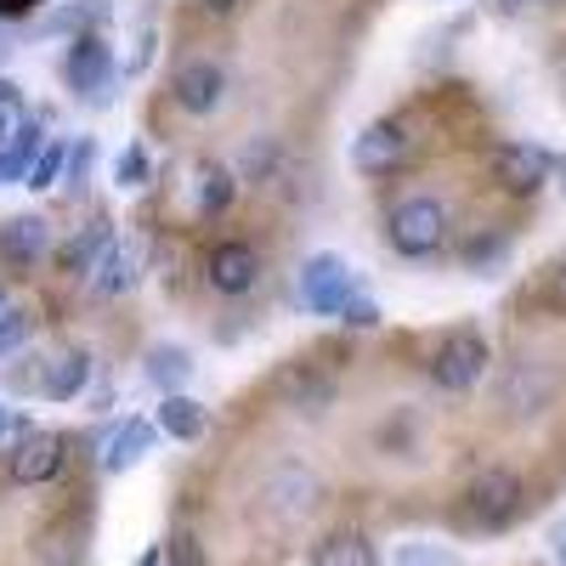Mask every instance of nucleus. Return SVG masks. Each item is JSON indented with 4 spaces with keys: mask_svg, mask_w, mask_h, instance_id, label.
I'll use <instances>...</instances> for the list:
<instances>
[{
    "mask_svg": "<svg viewBox=\"0 0 566 566\" xmlns=\"http://www.w3.org/2000/svg\"><path fill=\"white\" fill-rule=\"evenodd\" d=\"M386 244L408 261H424V255H437L448 244V205L431 199V193H408L391 205L386 216Z\"/></svg>",
    "mask_w": 566,
    "mask_h": 566,
    "instance_id": "nucleus-1",
    "label": "nucleus"
},
{
    "mask_svg": "<svg viewBox=\"0 0 566 566\" xmlns=\"http://www.w3.org/2000/svg\"><path fill=\"white\" fill-rule=\"evenodd\" d=\"M488 363H493V352H488L482 328H448V335L437 340V352H431V386L448 391V397H464V391L482 386Z\"/></svg>",
    "mask_w": 566,
    "mask_h": 566,
    "instance_id": "nucleus-2",
    "label": "nucleus"
},
{
    "mask_svg": "<svg viewBox=\"0 0 566 566\" xmlns=\"http://www.w3.org/2000/svg\"><path fill=\"white\" fill-rule=\"evenodd\" d=\"M459 510H464V522L476 533H504L515 515H522V482H515L510 470L488 464V470H476V476L464 482Z\"/></svg>",
    "mask_w": 566,
    "mask_h": 566,
    "instance_id": "nucleus-3",
    "label": "nucleus"
},
{
    "mask_svg": "<svg viewBox=\"0 0 566 566\" xmlns=\"http://www.w3.org/2000/svg\"><path fill=\"white\" fill-rule=\"evenodd\" d=\"M488 170H493V181H499V193L533 199V193H544V187H549L555 159L538 148V142H504V148H493Z\"/></svg>",
    "mask_w": 566,
    "mask_h": 566,
    "instance_id": "nucleus-4",
    "label": "nucleus"
},
{
    "mask_svg": "<svg viewBox=\"0 0 566 566\" xmlns=\"http://www.w3.org/2000/svg\"><path fill=\"white\" fill-rule=\"evenodd\" d=\"M301 301L317 312V317H346V306L357 301V277H352V266L340 261V255H312L306 266H301Z\"/></svg>",
    "mask_w": 566,
    "mask_h": 566,
    "instance_id": "nucleus-5",
    "label": "nucleus"
},
{
    "mask_svg": "<svg viewBox=\"0 0 566 566\" xmlns=\"http://www.w3.org/2000/svg\"><path fill=\"white\" fill-rule=\"evenodd\" d=\"M221 97H227V69L216 63V57H181L176 63V74H170V103L181 108V114H193V119H205V114H216L221 108Z\"/></svg>",
    "mask_w": 566,
    "mask_h": 566,
    "instance_id": "nucleus-6",
    "label": "nucleus"
},
{
    "mask_svg": "<svg viewBox=\"0 0 566 566\" xmlns=\"http://www.w3.org/2000/svg\"><path fill=\"white\" fill-rule=\"evenodd\" d=\"M261 499H266V510L277 515V522H301V515L323 499V482H317V470H312V464L283 459V464H272V470H266Z\"/></svg>",
    "mask_w": 566,
    "mask_h": 566,
    "instance_id": "nucleus-7",
    "label": "nucleus"
},
{
    "mask_svg": "<svg viewBox=\"0 0 566 566\" xmlns=\"http://www.w3.org/2000/svg\"><path fill=\"white\" fill-rule=\"evenodd\" d=\"M205 283H210L216 295H227V301L250 295L255 283H261V250L244 244V239H221V244H210V255H205Z\"/></svg>",
    "mask_w": 566,
    "mask_h": 566,
    "instance_id": "nucleus-8",
    "label": "nucleus"
},
{
    "mask_svg": "<svg viewBox=\"0 0 566 566\" xmlns=\"http://www.w3.org/2000/svg\"><path fill=\"white\" fill-rule=\"evenodd\" d=\"M408 159V125L402 119H374L352 142V170L357 176H391Z\"/></svg>",
    "mask_w": 566,
    "mask_h": 566,
    "instance_id": "nucleus-9",
    "label": "nucleus"
},
{
    "mask_svg": "<svg viewBox=\"0 0 566 566\" xmlns=\"http://www.w3.org/2000/svg\"><path fill=\"white\" fill-rule=\"evenodd\" d=\"M63 470V437L57 431H23L18 448L7 453V476L18 488H40Z\"/></svg>",
    "mask_w": 566,
    "mask_h": 566,
    "instance_id": "nucleus-10",
    "label": "nucleus"
},
{
    "mask_svg": "<svg viewBox=\"0 0 566 566\" xmlns=\"http://www.w3.org/2000/svg\"><path fill=\"white\" fill-rule=\"evenodd\" d=\"M63 80H69V91H80V97H103L108 80H114V45L97 40V34H80L69 45V57H63Z\"/></svg>",
    "mask_w": 566,
    "mask_h": 566,
    "instance_id": "nucleus-11",
    "label": "nucleus"
},
{
    "mask_svg": "<svg viewBox=\"0 0 566 566\" xmlns=\"http://www.w3.org/2000/svg\"><path fill=\"white\" fill-rule=\"evenodd\" d=\"M45 255H52V227H45V216H7L0 221V261L12 272H29Z\"/></svg>",
    "mask_w": 566,
    "mask_h": 566,
    "instance_id": "nucleus-12",
    "label": "nucleus"
},
{
    "mask_svg": "<svg viewBox=\"0 0 566 566\" xmlns=\"http://www.w3.org/2000/svg\"><path fill=\"white\" fill-rule=\"evenodd\" d=\"M136 283H142V250L125 244V239H114L103 250L97 272H91V295H97V301H119V295L136 290Z\"/></svg>",
    "mask_w": 566,
    "mask_h": 566,
    "instance_id": "nucleus-13",
    "label": "nucleus"
},
{
    "mask_svg": "<svg viewBox=\"0 0 566 566\" xmlns=\"http://www.w3.org/2000/svg\"><path fill=\"white\" fill-rule=\"evenodd\" d=\"M85 386H91V352L85 346L57 352L52 363H45V374H40V397L45 402H74Z\"/></svg>",
    "mask_w": 566,
    "mask_h": 566,
    "instance_id": "nucleus-14",
    "label": "nucleus"
},
{
    "mask_svg": "<svg viewBox=\"0 0 566 566\" xmlns=\"http://www.w3.org/2000/svg\"><path fill=\"white\" fill-rule=\"evenodd\" d=\"M114 244V221L108 216H91L74 239L63 244V255H57V266L69 272V277H91L97 272V261H103V250Z\"/></svg>",
    "mask_w": 566,
    "mask_h": 566,
    "instance_id": "nucleus-15",
    "label": "nucleus"
},
{
    "mask_svg": "<svg viewBox=\"0 0 566 566\" xmlns=\"http://www.w3.org/2000/svg\"><path fill=\"white\" fill-rule=\"evenodd\" d=\"M148 448H154V424L148 419H119V431L103 448V470L108 476H125V470H136L148 459Z\"/></svg>",
    "mask_w": 566,
    "mask_h": 566,
    "instance_id": "nucleus-16",
    "label": "nucleus"
},
{
    "mask_svg": "<svg viewBox=\"0 0 566 566\" xmlns=\"http://www.w3.org/2000/svg\"><path fill=\"white\" fill-rule=\"evenodd\" d=\"M312 566H380V555L357 527H335L328 538L312 544Z\"/></svg>",
    "mask_w": 566,
    "mask_h": 566,
    "instance_id": "nucleus-17",
    "label": "nucleus"
},
{
    "mask_svg": "<svg viewBox=\"0 0 566 566\" xmlns=\"http://www.w3.org/2000/svg\"><path fill=\"white\" fill-rule=\"evenodd\" d=\"M159 431L176 437V442H199L210 431V413H205V402L170 391V397H159Z\"/></svg>",
    "mask_w": 566,
    "mask_h": 566,
    "instance_id": "nucleus-18",
    "label": "nucleus"
},
{
    "mask_svg": "<svg viewBox=\"0 0 566 566\" xmlns=\"http://www.w3.org/2000/svg\"><path fill=\"white\" fill-rule=\"evenodd\" d=\"M232 199H239V176H232L227 165H216V159H205L199 176H193V205H199V216H227Z\"/></svg>",
    "mask_w": 566,
    "mask_h": 566,
    "instance_id": "nucleus-19",
    "label": "nucleus"
},
{
    "mask_svg": "<svg viewBox=\"0 0 566 566\" xmlns=\"http://www.w3.org/2000/svg\"><path fill=\"white\" fill-rule=\"evenodd\" d=\"M45 154V142H40V125L34 119H23V130L0 148V181H29V170H34V159Z\"/></svg>",
    "mask_w": 566,
    "mask_h": 566,
    "instance_id": "nucleus-20",
    "label": "nucleus"
},
{
    "mask_svg": "<svg viewBox=\"0 0 566 566\" xmlns=\"http://www.w3.org/2000/svg\"><path fill=\"white\" fill-rule=\"evenodd\" d=\"M277 391L290 397L301 413H323V408H328V380H317V374H312V368H301V363L277 374Z\"/></svg>",
    "mask_w": 566,
    "mask_h": 566,
    "instance_id": "nucleus-21",
    "label": "nucleus"
},
{
    "mask_svg": "<svg viewBox=\"0 0 566 566\" xmlns=\"http://www.w3.org/2000/svg\"><path fill=\"white\" fill-rule=\"evenodd\" d=\"M187 374H193V363H187L181 346H154V352H148V380H154L165 397L187 386Z\"/></svg>",
    "mask_w": 566,
    "mask_h": 566,
    "instance_id": "nucleus-22",
    "label": "nucleus"
},
{
    "mask_svg": "<svg viewBox=\"0 0 566 566\" xmlns=\"http://www.w3.org/2000/svg\"><path fill=\"white\" fill-rule=\"evenodd\" d=\"M29 340H34V312L29 306H7L0 312V363L18 357Z\"/></svg>",
    "mask_w": 566,
    "mask_h": 566,
    "instance_id": "nucleus-23",
    "label": "nucleus"
},
{
    "mask_svg": "<svg viewBox=\"0 0 566 566\" xmlns=\"http://www.w3.org/2000/svg\"><path fill=\"white\" fill-rule=\"evenodd\" d=\"M63 176H69V148H63V142H45V154L34 159V170H29L23 187H34V193H52Z\"/></svg>",
    "mask_w": 566,
    "mask_h": 566,
    "instance_id": "nucleus-24",
    "label": "nucleus"
},
{
    "mask_svg": "<svg viewBox=\"0 0 566 566\" xmlns=\"http://www.w3.org/2000/svg\"><path fill=\"white\" fill-rule=\"evenodd\" d=\"M391 566H464V560H459L448 544H431V538H408V544H397Z\"/></svg>",
    "mask_w": 566,
    "mask_h": 566,
    "instance_id": "nucleus-25",
    "label": "nucleus"
},
{
    "mask_svg": "<svg viewBox=\"0 0 566 566\" xmlns=\"http://www.w3.org/2000/svg\"><path fill=\"white\" fill-rule=\"evenodd\" d=\"M170 566H205V544L193 527H176L170 533Z\"/></svg>",
    "mask_w": 566,
    "mask_h": 566,
    "instance_id": "nucleus-26",
    "label": "nucleus"
},
{
    "mask_svg": "<svg viewBox=\"0 0 566 566\" xmlns=\"http://www.w3.org/2000/svg\"><path fill=\"white\" fill-rule=\"evenodd\" d=\"M114 176H119V187H142V176H148V154H142V148H125Z\"/></svg>",
    "mask_w": 566,
    "mask_h": 566,
    "instance_id": "nucleus-27",
    "label": "nucleus"
},
{
    "mask_svg": "<svg viewBox=\"0 0 566 566\" xmlns=\"http://www.w3.org/2000/svg\"><path fill=\"white\" fill-rule=\"evenodd\" d=\"M340 323H352V328H374V323H380V306H374L368 295H357L352 306H346V317Z\"/></svg>",
    "mask_w": 566,
    "mask_h": 566,
    "instance_id": "nucleus-28",
    "label": "nucleus"
},
{
    "mask_svg": "<svg viewBox=\"0 0 566 566\" xmlns=\"http://www.w3.org/2000/svg\"><path fill=\"white\" fill-rule=\"evenodd\" d=\"M544 295H549V306H560V312H566V255L549 266V277H544Z\"/></svg>",
    "mask_w": 566,
    "mask_h": 566,
    "instance_id": "nucleus-29",
    "label": "nucleus"
},
{
    "mask_svg": "<svg viewBox=\"0 0 566 566\" xmlns=\"http://www.w3.org/2000/svg\"><path fill=\"white\" fill-rule=\"evenodd\" d=\"M538 7H560V0H493L499 18H527V12H538Z\"/></svg>",
    "mask_w": 566,
    "mask_h": 566,
    "instance_id": "nucleus-30",
    "label": "nucleus"
},
{
    "mask_svg": "<svg viewBox=\"0 0 566 566\" xmlns=\"http://www.w3.org/2000/svg\"><path fill=\"white\" fill-rule=\"evenodd\" d=\"M18 130H23V114H18L12 103H0V148H7V142H12Z\"/></svg>",
    "mask_w": 566,
    "mask_h": 566,
    "instance_id": "nucleus-31",
    "label": "nucleus"
},
{
    "mask_svg": "<svg viewBox=\"0 0 566 566\" xmlns=\"http://www.w3.org/2000/svg\"><path fill=\"white\" fill-rule=\"evenodd\" d=\"M40 0H0V18H34Z\"/></svg>",
    "mask_w": 566,
    "mask_h": 566,
    "instance_id": "nucleus-32",
    "label": "nucleus"
},
{
    "mask_svg": "<svg viewBox=\"0 0 566 566\" xmlns=\"http://www.w3.org/2000/svg\"><path fill=\"white\" fill-rule=\"evenodd\" d=\"M136 566H170V544H148L136 555Z\"/></svg>",
    "mask_w": 566,
    "mask_h": 566,
    "instance_id": "nucleus-33",
    "label": "nucleus"
},
{
    "mask_svg": "<svg viewBox=\"0 0 566 566\" xmlns=\"http://www.w3.org/2000/svg\"><path fill=\"white\" fill-rule=\"evenodd\" d=\"M199 7H205L210 18H232V12H239V7H244V0H199Z\"/></svg>",
    "mask_w": 566,
    "mask_h": 566,
    "instance_id": "nucleus-34",
    "label": "nucleus"
},
{
    "mask_svg": "<svg viewBox=\"0 0 566 566\" xmlns=\"http://www.w3.org/2000/svg\"><path fill=\"white\" fill-rule=\"evenodd\" d=\"M12 97H18V85H12V80H0V103H12Z\"/></svg>",
    "mask_w": 566,
    "mask_h": 566,
    "instance_id": "nucleus-35",
    "label": "nucleus"
},
{
    "mask_svg": "<svg viewBox=\"0 0 566 566\" xmlns=\"http://www.w3.org/2000/svg\"><path fill=\"white\" fill-rule=\"evenodd\" d=\"M7 431H12V413H7V408H0V437H7Z\"/></svg>",
    "mask_w": 566,
    "mask_h": 566,
    "instance_id": "nucleus-36",
    "label": "nucleus"
},
{
    "mask_svg": "<svg viewBox=\"0 0 566 566\" xmlns=\"http://www.w3.org/2000/svg\"><path fill=\"white\" fill-rule=\"evenodd\" d=\"M555 555H560V566H566V533H560V538H555Z\"/></svg>",
    "mask_w": 566,
    "mask_h": 566,
    "instance_id": "nucleus-37",
    "label": "nucleus"
},
{
    "mask_svg": "<svg viewBox=\"0 0 566 566\" xmlns=\"http://www.w3.org/2000/svg\"><path fill=\"white\" fill-rule=\"evenodd\" d=\"M7 306H12V301H7V290H0V312H7Z\"/></svg>",
    "mask_w": 566,
    "mask_h": 566,
    "instance_id": "nucleus-38",
    "label": "nucleus"
},
{
    "mask_svg": "<svg viewBox=\"0 0 566 566\" xmlns=\"http://www.w3.org/2000/svg\"><path fill=\"white\" fill-rule=\"evenodd\" d=\"M0 187H7V181H0Z\"/></svg>",
    "mask_w": 566,
    "mask_h": 566,
    "instance_id": "nucleus-39",
    "label": "nucleus"
}]
</instances>
